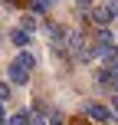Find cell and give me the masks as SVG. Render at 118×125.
Segmentation results:
<instances>
[{
  "label": "cell",
  "instance_id": "7c38bea8",
  "mask_svg": "<svg viewBox=\"0 0 118 125\" xmlns=\"http://www.w3.org/2000/svg\"><path fill=\"white\" fill-rule=\"evenodd\" d=\"M75 3H79V7H92V0H75Z\"/></svg>",
  "mask_w": 118,
  "mask_h": 125
},
{
  "label": "cell",
  "instance_id": "3957f363",
  "mask_svg": "<svg viewBox=\"0 0 118 125\" xmlns=\"http://www.w3.org/2000/svg\"><path fill=\"white\" fill-rule=\"evenodd\" d=\"M89 20H92V23L99 26V30L112 23V17H108V10H105V7H95V10H89Z\"/></svg>",
  "mask_w": 118,
  "mask_h": 125
},
{
  "label": "cell",
  "instance_id": "ba28073f",
  "mask_svg": "<svg viewBox=\"0 0 118 125\" xmlns=\"http://www.w3.org/2000/svg\"><path fill=\"white\" fill-rule=\"evenodd\" d=\"M23 33H30V30H36V17H23V26H20Z\"/></svg>",
  "mask_w": 118,
  "mask_h": 125
},
{
  "label": "cell",
  "instance_id": "5bb4252c",
  "mask_svg": "<svg viewBox=\"0 0 118 125\" xmlns=\"http://www.w3.org/2000/svg\"><path fill=\"white\" fill-rule=\"evenodd\" d=\"M20 3H30V0H20Z\"/></svg>",
  "mask_w": 118,
  "mask_h": 125
},
{
  "label": "cell",
  "instance_id": "8fae6325",
  "mask_svg": "<svg viewBox=\"0 0 118 125\" xmlns=\"http://www.w3.org/2000/svg\"><path fill=\"white\" fill-rule=\"evenodd\" d=\"M7 122V112H3V102H0V125Z\"/></svg>",
  "mask_w": 118,
  "mask_h": 125
},
{
  "label": "cell",
  "instance_id": "9c48e42d",
  "mask_svg": "<svg viewBox=\"0 0 118 125\" xmlns=\"http://www.w3.org/2000/svg\"><path fill=\"white\" fill-rule=\"evenodd\" d=\"M10 99V82H0V102Z\"/></svg>",
  "mask_w": 118,
  "mask_h": 125
},
{
  "label": "cell",
  "instance_id": "4fadbf2b",
  "mask_svg": "<svg viewBox=\"0 0 118 125\" xmlns=\"http://www.w3.org/2000/svg\"><path fill=\"white\" fill-rule=\"evenodd\" d=\"M112 105H115V112H118V92H115V95H112Z\"/></svg>",
  "mask_w": 118,
  "mask_h": 125
},
{
  "label": "cell",
  "instance_id": "8992f818",
  "mask_svg": "<svg viewBox=\"0 0 118 125\" xmlns=\"http://www.w3.org/2000/svg\"><path fill=\"white\" fill-rule=\"evenodd\" d=\"M30 7H33V13H46L53 7V0H30Z\"/></svg>",
  "mask_w": 118,
  "mask_h": 125
},
{
  "label": "cell",
  "instance_id": "30bf717a",
  "mask_svg": "<svg viewBox=\"0 0 118 125\" xmlns=\"http://www.w3.org/2000/svg\"><path fill=\"white\" fill-rule=\"evenodd\" d=\"M69 125H92V122H85V119H69Z\"/></svg>",
  "mask_w": 118,
  "mask_h": 125
},
{
  "label": "cell",
  "instance_id": "277c9868",
  "mask_svg": "<svg viewBox=\"0 0 118 125\" xmlns=\"http://www.w3.org/2000/svg\"><path fill=\"white\" fill-rule=\"evenodd\" d=\"M10 40L20 46V50H26V46H30V33H23V30H13V33H10Z\"/></svg>",
  "mask_w": 118,
  "mask_h": 125
},
{
  "label": "cell",
  "instance_id": "7a4b0ae2",
  "mask_svg": "<svg viewBox=\"0 0 118 125\" xmlns=\"http://www.w3.org/2000/svg\"><path fill=\"white\" fill-rule=\"evenodd\" d=\"M85 119H92V122H108L112 112H108L105 105H99V102H89V105H85Z\"/></svg>",
  "mask_w": 118,
  "mask_h": 125
},
{
  "label": "cell",
  "instance_id": "5b68a950",
  "mask_svg": "<svg viewBox=\"0 0 118 125\" xmlns=\"http://www.w3.org/2000/svg\"><path fill=\"white\" fill-rule=\"evenodd\" d=\"M3 125H30V115H26V112H17V115H10Z\"/></svg>",
  "mask_w": 118,
  "mask_h": 125
},
{
  "label": "cell",
  "instance_id": "6da1fadb",
  "mask_svg": "<svg viewBox=\"0 0 118 125\" xmlns=\"http://www.w3.org/2000/svg\"><path fill=\"white\" fill-rule=\"evenodd\" d=\"M36 69V59H33V53H17V56L10 59V66H7V79L13 82V86H26L30 82V73Z\"/></svg>",
  "mask_w": 118,
  "mask_h": 125
},
{
  "label": "cell",
  "instance_id": "52a82bcc",
  "mask_svg": "<svg viewBox=\"0 0 118 125\" xmlns=\"http://www.w3.org/2000/svg\"><path fill=\"white\" fill-rule=\"evenodd\" d=\"M102 7H105V10H108V17H118V0H105V3H102Z\"/></svg>",
  "mask_w": 118,
  "mask_h": 125
}]
</instances>
